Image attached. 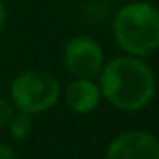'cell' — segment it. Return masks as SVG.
I'll return each instance as SVG.
<instances>
[{
    "mask_svg": "<svg viewBox=\"0 0 159 159\" xmlns=\"http://www.w3.org/2000/svg\"><path fill=\"white\" fill-rule=\"evenodd\" d=\"M99 90L112 107L135 112L153 99L155 77L139 56H118L99 71Z\"/></svg>",
    "mask_w": 159,
    "mask_h": 159,
    "instance_id": "obj_1",
    "label": "cell"
},
{
    "mask_svg": "<svg viewBox=\"0 0 159 159\" xmlns=\"http://www.w3.org/2000/svg\"><path fill=\"white\" fill-rule=\"evenodd\" d=\"M112 30L122 51L148 56L159 49V10L148 2H131L116 13Z\"/></svg>",
    "mask_w": 159,
    "mask_h": 159,
    "instance_id": "obj_2",
    "label": "cell"
},
{
    "mask_svg": "<svg viewBox=\"0 0 159 159\" xmlns=\"http://www.w3.org/2000/svg\"><path fill=\"white\" fill-rule=\"evenodd\" d=\"M10 94L19 111L38 114L56 105L60 98V83L49 71L30 69L13 79Z\"/></svg>",
    "mask_w": 159,
    "mask_h": 159,
    "instance_id": "obj_3",
    "label": "cell"
},
{
    "mask_svg": "<svg viewBox=\"0 0 159 159\" xmlns=\"http://www.w3.org/2000/svg\"><path fill=\"white\" fill-rule=\"evenodd\" d=\"M64 66L75 79H92L105 66L103 49L90 36H75L64 49Z\"/></svg>",
    "mask_w": 159,
    "mask_h": 159,
    "instance_id": "obj_4",
    "label": "cell"
},
{
    "mask_svg": "<svg viewBox=\"0 0 159 159\" xmlns=\"http://www.w3.org/2000/svg\"><path fill=\"white\" fill-rule=\"evenodd\" d=\"M105 159H159V140L148 131H125L109 144Z\"/></svg>",
    "mask_w": 159,
    "mask_h": 159,
    "instance_id": "obj_5",
    "label": "cell"
},
{
    "mask_svg": "<svg viewBox=\"0 0 159 159\" xmlns=\"http://www.w3.org/2000/svg\"><path fill=\"white\" fill-rule=\"evenodd\" d=\"M66 105L77 114H88L98 109L101 101V90L92 79H75L66 88Z\"/></svg>",
    "mask_w": 159,
    "mask_h": 159,
    "instance_id": "obj_6",
    "label": "cell"
},
{
    "mask_svg": "<svg viewBox=\"0 0 159 159\" xmlns=\"http://www.w3.org/2000/svg\"><path fill=\"white\" fill-rule=\"evenodd\" d=\"M10 133L13 139L21 140V139H26L32 131V114L30 112H25V111H19V112H13L10 124Z\"/></svg>",
    "mask_w": 159,
    "mask_h": 159,
    "instance_id": "obj_7",
    "label": "cell"
},
{
    "mask_svg": "<svg viewBox=\"0 0 159 159\" xmlns=\"http://www.w3.org/2000/svg\"><path fill=\"white\" fill-rule=\"evenodd\" d=\"M11 116H13V107H11V103H10L8 99H2V98H0V129L6 127V125L10 124Z\"/></svg>",
    "mask_w": 159,
    "mask_h": 159,
    "instance_id": "obj_8",
    "label": "cell"
},
{
    "mask_svg": "<svg viewBox=\"0 0 159 159\" xmlns=\"http://www.w3.org/2000/svg\"><path fill=\"white\" fill-rule=\"evenodd\" d=\"M0 159H19V157L8 142H0Z\"/></svg>",
    "mask_w": 159,
    "mask_h": 159,
    "instance_id": "obj_9",
    "label": "cell"
},
{
    "mask_svg": "<svg viewBox=\"0 0 159 159\" xmlns=\"http://www.w3.org/2000/svg\"><path fill=\"white\" fill-rule=\"evenodd\" d=\"M4 25H6V8H4V2L0 0V32L4 30Z\"/></svg>",
    "mask_w": 159,
    "mask_h": 159,
    "instance_id": "obj_10",
    "label": "cell"
}]
</instances>
